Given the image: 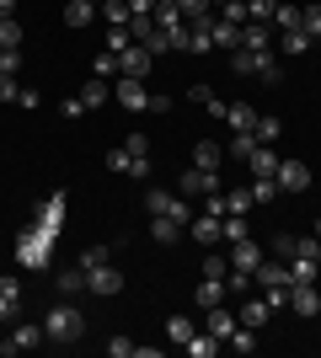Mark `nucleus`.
<instances>
[{"instance_id": "obj_1", "label": "nucleus", "mask_w": 321, "mask_h": 358, "mask_svg": "<svg viewBox=\"0 0 321 358\" xmlns=\"http://www.w3.org/2000/svg\"><path fill=\"white\" fill-rule=\"evenodd\" d=\"M54 241H59V236H48L43 224H27V230H16V246H11L16 268L43 273V268H48V257H54Z\"/></svg>"}, {"instance_id": "obj_2", "label": "nucleus", "mask_w": 321, "mask_h": 358, "mask_svg": "<svg viewBox=\"0 0 321 358\" xmlns=\"http://www.w3.org/2000/svg\"><path fill=\"white\" fill-rule=\"evenodd\" d=\"M43 337H48V343H76V337H80V310L59 299V305L43 315Z\"/></svg>"}, {"instance_id": "obj_3", "label": "nucleus", "mask_w": 321, "mask_h": 358, "mask_svg": "<svg viewBox=\"0 0 321 358\" xmlns=\"http://www.w3.org/2000/svg\"><path fill=\"white\" fill-rule=\"evenodd\" d=\"M145 203H150V214H166V220H177V224H193V198H183V193H161V187H150Z\"/></svg>"}, {"instance_id": "obj_4", "label": "nucleus", "mask_w": 321, "mask_h": 358, "mask_svg": "<svg viewBox=\"0 0 321 358\" xmlns=\"http://www.w3.org/2000/svg\"><path fill=\"white\" fill-rule=\"evenodd\" d=\"M113 96H118L123 113H150V96H155V91H145V80H129V75H118Z\"/></svg>"}, {"instance_id": "obj_5", "label": "nucleus", "mask_w": 321, "mask_h": 358, "mask_svg": "<svg viewBox=\"0 0 321 358\" xmlns=\"http://www.w3.org/2000/svg\"><path fill=\"white\" fill-rule=\"evenodd\" d=\"M273 182H278V193H306V187H311V166L290 155V161L273 166Z\"/></svg>"}, {"instance_id": "obj_6", "label": "nucleus", "mask_w": 321, "mask_h": 358, "mask_svg": "<svg viewBox=\"0 0 321 358\" xmlns=\"http://www.w3.org/2000/svg\"><path fill=\"white\" fill-rule=\"evenodd\" d=\"M43 343V327H27V321H11V331H6V343H0V353L16 358V353H27V348Z\"/></svg>"}, {"instance_id": "obj_7", "label": "nucleus", "mask_w": 321, "mask_h": 358, "mask_svg": "<svg viewBox=\"0 0 321 358\" xmlns=\"http://www.w3.org/2000/svg\"><path fill=\"white\" fill-rule=\"evenodd\" d=\"M64 209H70V198H64V193H48L43 203H38V214H32V224H43L48 236H59V230H64Z\"/></svg>"}, {"instance_id": "obj_8", "label": "nucleus", "mask_w": 321, "mask_h": 358, "mask_svg": "<svg viewBox=\"0 0 321 358\" xmlns=\"http://www.w3.org/2000/svg\"><path fill=\"white\" fill-rule=\"evenodd\" d=\"M177 193H183V198H209V193H220V177L204 171V166H193V171L177 177Z\"/></svg>"}, {"instance_id": "obj_9", "label": "nucleus", "mask_w": 321, "mask_h": 358, "mask_svg": "<svg viewBox=\"0 0 321 358\" xmlns=\"http://www.w3.org/2000/svg\"><path fill=\"white\" fill-rule=\"evenodd\" d=\"M150 64H155V54L145 43H129L118 54V75H129V80H145V75H150Z\"/></svg>"}, {"instance_id": "obj_10", "label": "nucleus", "mask_w": 321, "mask_h": 358, "mask_svg": "<svg viewBox=\"0 0 321 358\" xmlns=\"http://www.w3.org/2000/svg\"><path fill=\"white\" fill-rule=\"evenodd\" d=\"M11 321H22V278L6 273L0 278V327H11Z\"/></svg>"}, {"instance_id": "obj_11", "label": "nucleus", "mask_w": 321, "mask_h": 358, "mask_svg": "<svg viewBox=\"0 0 321 358\" xmlns=\"http://www.w3.org/2000/svg\"><path fill=\"white\" fill-rule=\"evenodd\" d=\"M123 289V273L113 268V262H102V268H92L86 273V294H102V299H113Z\"/></svg>"}, {"instance_id": "obj_12", "label": "nucleus", "mask_w": 321, "mask_h": 358, "mask_svg": "<svg viewBox=\"0 0 321 358\" xmlns=\"http://www.w3.org/2000/svg\"><path fill=\"white\" fill-rule=\"evenodd\" d=\"M257 262H262V246L252 236H246V241H230V273H246V278H252Z\"/></svg>"}, {"instance_id": "obj_13", "label": "nucleus", "mask_w": 321, "mask_h": 358, "mask_svg": "<svg viewBox=\"0 0 321 358\" xmlns=\"http://www.w3.org/2000/svg\"><path fill=\"white\" fill-rule=\"evenodd\" d=\"M252 284H257V289H290V262H278V257H262L257 273H252Z\"/></svg>"}, {"instance_id": "obj_14", "label": "nucleus", "mask_w": 321, "mask_h": 358, "mask_svg": "<svg viewBox=\"0 0 321 358\" xmlns=\"http://www.w3.org/2000/svg\"><path fill=\"white\" fill-rule=\"evenodd\" d=\"M241 327V315L230 310L225 299H220V305H209V310H204V331H214V337H230V331Z\"/></svg>"}, {"instance_id": "obj_15", "label": "nucleus", "mask_w": 321, "mask_h": 358, "mask_svg": "<svg viewBox=\"0 0 321 358\" xmlns=\"http://www.w3.org/2000/svg\"><path fill=\"white\" fill-rule=\"evenodd\" d=\"M290 310L306 315V321H311V315H321V289L316 284H290Z\"/></svg>"}, {"instance_id": "obj_16", "label": "nucleus", "mask_w": 321, "mask_h": 358, "mask_svg": "<svg viewBox=\"0 0 321 358\" xmlns=\"http://www.w3.org/2000/svg\"><path fill=\"white\" fill-rule=\"evenodd\" d=\"M123 150L134 155V177H150V171H155V166H150V134H145V129H134V134L123 139Z\"/></svg>"}, {"instance_id": "obj_17", "label": "nucleus", "mask_w": 321, "mask_h": 358, "mask_svg": "<svg viewBox=\"0 0 321 358\" xmlns=\"http://www.w3.org/2000/svg\"><path fill=\"white\" fill-rule=\"evenodd\" d=\"M220 224H225L220 214H193V224H187V236L199 241V246H220V241H225V236H220Z\"/></svg>"}, {"instance_id": "obj_18", "label": "nucleus", "mask_w": 321, "mask_h": 358, "mask_svg": "<svg viewBox=\"0 0 321 358\" xmlns=\"http://www.w3.org/2000/svg\"><path fill=\"white\" fill-rule=\"evenodd\" d=\"M107 102H113V80L92 75V80L80 86V107H86V113H97V107H107Z\"/></svg>"}, {"instance_id": "obj_19", "label": "nucleus", "mask_w": 321, "mask_h": 358, "mask_svg": "<svg viewBox=\"0 0 321 358\" xmlns=\"http://www.w3.org/2000/svg\"><path fill=\"white\" fill-rule=\"evenodd\" d=\"M257 118H262V113H257V107H246V102H230L225 107V123L236 129V134H257Z\"/></svg>"}, {"instance_id": "obj_20", "label": "nucleus", "mask_w": 321, "mask_h": 358, "mask_svg": "<svg viewBox=\"0 0 321 358\" xmlns=\"http://www.w3.org/2000/svg\"><path fill=\"white\" fill-rule=\"evenodd\" d=\"M220 348H225V337H214V331H193V337L183 343V353L187 358H214Z\"/></svg>"}, {"instance_id": "obj_21", "label": "nucleus", "mask_w": 321, "mask_h": 358, "mask_svg": "<svg viewBox=\"0 0 321 358\" xmlns=\"http://www.w3.org/2000/svg\"><path fill=\"white\" fill-rule=\"evenodd\" d=\"M273 166H278V150L273 145H257L252 155H246V177H273Z\"/></svg>"}, {"instance_id": "obj_22", "label": "nucleus", "mask_w": 321, "mask_h": 358, "mask_svg": "<svg viewBox=\"0 0 321 358\" xmlns=\"http://www.w3.org/2000/svg\"><path fill=\"white\" fill-rule=\"evenodd\" d=\"M236 315H241V327H257V331H262L268 321H273V305H268V299H246Z\"/></svg>"}, {"instance_id": "obj_23", "label": "nucleus", "mask_w": 321, "mask_h": 358, "mask_svg": "<svg viewBox=\"0 0 321 358\" xmlns=\"http://www.w3.org/2000/svg\"><path fill=\"white\" fill-rule=\"evenodd\" d=\"M150 236L161 241V246H177V241L187 236V224H177V220H166V214H155L150 220Z\"/></svg>"}, {"instance_id": "obj_24", "label": "nucleus", "mask_w": 321, "mask_h": 358, "mask_svg": "<svg viewBox=\"0 0 321 358\" xmlns=\"http://www.w3.org/2000/svg\"><path fill=\"white\" fill-rule=\"evenodd\" d=\"M252 54H257V70H252V75H262L268 86H278V80H284V64H278V54H273V48H252Z\"/></svg>"}, {"instance_id": "obj_25", "label": "nucleus", "mask_w": 321, "mask_h": 358, "mask_svg": "<svg viewBox=\"0 0 321 358\" xmlns=\"http://www.w3.org/2000/svg\"><path fill=\"white\" fill-rule=\"evenodd\" d=\"M209 38H214V48H241V27H236V22H225V16H214Z\"/></svg>"}, {"instance_id": "obj_26", "label": "nucleus", "mask_w": 321, "mask_h": 358, "mask_svg": "<svg viewBox=\"0 0 321 358\" xmlns=\"http://www.w3.org/2000/svg\"><path fill=\"white\" fill-rule=\"evenodd\" d=\"M316 278H321L316 257H290V284H316Z\"/></svg>"}, {"instance_id": "obj_27", "label": "nucleus", "mask_w": 321, "mask_h": 358, "mask_svg": "<svg viewBox=\"0 0 321 358\" xmlns=\"http://www.w3.org/2000/svg\"><path fill=\"white\" fill-rule=\"evenodd\" d=\"M220 161H225V150L214 145V139H199V145H193V166H204V171H220Z\"/></svg>"}, {"instance_id": "obj_28", "label": "nucleus", "mask_w": 321, "mask_h": 358, "mask_svg": "<svg viewBox=\"0 0 321 358\" xmlns=\"http://www.w3.org/2000/svg\"><path fill=\"white\" fill-rule=\"evenodd\" d=\"M97 16H102L107 27H129V16H134V11H129V0H102Z\"/></svg>"}, {"instance_id": "obj_29", "label": "nucleus", "mask_w": 321, "mask_h": 358, "mask_svg": "<svg viewBox=\"0 0 321 358\" xmlns=\"http://www.w3.org/2000/svg\"><path fill=\"white\" fill-rule=\"evenodd\" d=\"M241 48H273V32H268V22H246V27H241Z\"/></svg>"}, {"instance_id": "obj_30", "label": "nucleus", "mask_w": 321, "mask_h": 358, "mask_svg": "<svg viewBox=\"0 0 321 358\" xmlns=\"http://www.w3.org/2000/svg\"><path fill=\"white\" fill-rule=\"evenodd\" d=\"M92 16H97V6H92V0H70V6H64V27H86V22H92Z\"/></svg>"}, {"instance_id": "obj_31", "label": "nucleus", "mask_w": 321, "mask_h": 358, "mask_svg": "<svg viewBox=\"0 0 321 358\" xmlns=\"http://www.w3.org/2000/svg\"><path fill=\"white\" fill-rule=\"evenodd\" d=\"M273 48H284V54H306V48H316V38H311L306 27H294V32H284Z\"/></svg>"}, {"instance_id": "obj_32", "label": "nucleus", "mask_w": 321, "mask_h": 358, "mask_svg": "<svg viewBox=\"0 0 321 358\" xmlns=\"http://www.w3.org/2000/svg\"><path fill=\"white\" fill-rule=\"evenodd\" d=\"M193 331H199V327H193V315H171V321H166V343H177V348H183L187 337H193Z\"/></svg>"}, {"instance_id": "obj_33", "label": "nucleus", "mask_w": 321, "mask_h": 358, "mask_svg": "<svg viewBox=\"0 0 321 358\" xmlns=\"http://www.w3.org/2000/svg\"><path fill=\"white\" fill-rule=\"evenodd\" d=\"M273 22H278V32H294V27H300V6H294V0H278Z\"/></svg>"}, {"instance_id": "obj_34", "label": "nucleus", "mask_w": 321, "mask_h": 358, "mask_svg": "<svg viewBox=\"0 0 321 358\" xmlns=\"http://www.w3.org/2000/svg\"><path fill=\"white\" fill-rule=\"evenodd\" d=\"M225 348H236V353H257V327H236L225 337Z\"/></svg>"}, {"instance_id": "obj_35", "label": "nucleus", "mask_w": 321, "mask_h": 358, "mask_svg": "<svg viewBox=\"0 0 321 358\" xmlns=\"http://www.w3.org/2000/svg\"><path fill=\"white\" fill-rule=\"evenodd\" d=\"M59 294H86V268H80V262L59 273Z\"/></svg>"}, {"instance_id": "obj_36", "label": "nucleus", "mask_w": 321, "mask_h": 358, "mask_svg": "<svg viewBox=\"0 0 321 358\" xmlns=\"http://www.w3.org/2000/svg\"><path fill=\"white\" fill-rule=\"evenodd\" d=\"M155 32H161V27H155V16H129V38H134V43H150Z\"/></svg>"}, {"instance_id": "obj_37", "label": "nucleus", "mask_w": 321, "mask_h": 358, "mask_svg": "<svg viewBox=\"0 0 321 358\" xmlns=\"http://www.w3.org/2000/svg\"><path fill=\"white\" fill-rule=\"evenodd\" d=\"M220 299H225V278H204L199 284V305L209 310V305H220Z\"/></svg>"}, {"instance_id": "obj_38", "label": "nucleus", "mask_w": 321, "mask_h": 358, "mask_svg": "<svg viewBox=\"0 0 321 358\" xmlns=\"http://www.w3.org/2000/svg\"><path fill=\"white\" fill-rule=\"evenodd\" d=\"M107 171H123V177H134V155H129L123 145H113V150H107Z\"/></svg>"}, {"instance_id": "obj_39", "label": "nucleus", "mask_w": 321, "mask_h": 358, "mask_svg": "<svg viewBox=\"0 0 321 358\" xmlns=\"http://www.w3.org/2000/svg\"><path fill=\"white\" fill-rule=\"evenodd\" d=\"M0 48H22V22L16 16H0Z\"/></svg>"}, {"instance_id": "obj_40", "label": "nucleus", "mask_w": 321, "mask_h": 358, "mask_svg": "<svg viewBox=\"0 0 321 358\" xmlns=\"http://www.w3.org/2000/svg\"><path fill=\"white\" fill-rule=\"evenodd\" d=\"M278 134H284V123H278L273 113H262V118H257V145H273Z\"/></svg>"}, {"instance_id": "obj_41", "label": "nucleus", "mask_w": 321, "mask_h": 358, "mask_svg": "<svg viewBox=\"0 0 321 358\" xmlns=\"http://www.w3.org/2000/svg\"><path fill=\"white\" fill-rule=\"evenodd\" d=\"M278 198V182L273 177H252V203H273Z\"/></svg>"}, {"instance_id": "obj_42", "label": "nucleus", "mask_w": 321, "mask_h": 358, "mask_svg": "<svg viewBox=\"0 0 321 358\" xmlns=\"http://www.w3.org/2000/svg\"><path fill=\"white\" fill-rule=\"evenodd\" d=\"M252 209V187H230L225 193V214H246Z\"/></svg>"}, {"instance_id": "obj_43", "label": "nucleus", "mask_w": 321, "mask_h": 358, "mask_svg": "<svg viewBox=\"0 0 321 358\" xmlns=\"http://www.w3.org/2000/svg\"><path fill=\"white\" fill-rule=\"evenodd\" d=\"M220 236H225V241H246V214H225Z\"/></svg>"}, {"instance_id": "obj_44", "label": "nucleus", "mask_w": 321, "mask_h": 358, "mask_svg": "<svg viewBox=\"0 0 321 358\" xmlns=\"http://www.w3.org/2000/svg\"><path fill=\"white\" fill-rule=\"evenodd\" d=\"M278 0H246V22H273Z\"/></svg>"}, {"instance_id": "obj_45", "label": "nucleus", "mask_w": 321, "mask_h": 358, "mask_svg": "<svg viewBox=\"0 0 321 358\" xmlns=\"http://www.w3.org/2000/svg\"><path fill=\"white\" fill-rule=\"evenodd\" d=\"M300 27H306L311 38L321 43V6H300Z\"/></svg>"}, {"instance_id": "obj_46", "label": "nucleus", "mask_w": 321, "mask_h": 358, "mask_svg": "<svg viewBox=\"0 0 321 358\" xmlns=\"http://www.w3.org/2000/svg\"><path fill=\"white\" fill-rule=\"evenodd\" d=\"M230 273V257H209V246H204V278H225Z\"/></svg>"}, {"instance_id": "obj_47", "label": "nucleus", "mask_w": 321, "mask_h": 358, "mask_svg": "<svg viewBox=\"0 0 321 358\" xmlns=\"http://www.w3.org/2000/svg\"><path fill=\"white\" fill-rule=\"evenodd\" d=\"M102 262H113V252H107V246H86V252H80V268H86V273L102 268Z\"/></svg>"}, {"instance_id": "obj_48", "label": "nucleus", "mask_w": 321, "mask_h": 358, "mask_svg": "<svg viewBox=\"0 0 321 358\" xmlns=\"http://www.w3.org/2000/svg\"><path fill=\"white\" fill-rule=\"evenodd\" d=\"M290 257H316V262H321V241L316 236H294V252Z\"/></svg>"}, {"instance_id": "obj_49", "label": "nucleus", "mask_w": 321, "mask_h": 358, "mask_svg": "<svg viewBox=\"0 0 321 358\" xmlns=\"http://www.w3.org/2000/svg\"><path fill=\"white\" fill-rule=\"evenodd\" d=\"M252 150H257V134H236L230 139V155H236V161H246Z\"/></svg>"}, {"instance_id": "obj_50", "label": "nucleus", "mask_w": 321, "mask_h": 358, "mask_svg": "<svg viewBox=\"0 0 321 358\" xmlns=\"http://www.w3.org/2000/svg\"><path fill=\"white\" fill-rule=\"evenodd\" d=\"M177 11H183L187 22H199V16H209V0H177Z\"/></svg>"}, {"instance_id": "obj_51", "label": "nucleus", "mask_w": 321, "mask_h": 358, "mask_svg": "<svg viewBox=\"0 0 321 358\" xmlns=\"http://www.w3.org/2000/svg\"><path fill=\"white\" fill-rule=\"evenodd\" d=\"M129 43H134V38H129V27H113V32H107V54H123Z\"/></svg>"}, {"instance_id": "obj_52", "label": "nucleus", "mask_w": 321, "mask_h": 358, "mask_svg": "<svg viewBox=\"0 0 321 358\" xmlns=\"http://www.w3.org/2000/svg\"><path fill=\"white\" fill-rule=\"evenodd\" d=\"M22 70V48H0V75H16Z\"/></svg>"}, {"instance_id": "obj_53", "label": "nucleus", "mask_w": 321, "mask_h": 358, "mask_svg": "<svg viewBox=\"0 0 321 358\" xmlns=\"http://www.w3.org/2000/svg\"><path fill=\"white\" fill-rule=\"evenodd\" d=\"M220 16H225V22H236V27H246V0H230V6H220Z\"/></svg>"}, {"instance_id": "obj_54", "label": "nucleus", "mask_w": 321, "mask_h": 358, "mask_svg": "<svg viewBox=\"0 0 321 358\" xmlns=\"http://www.w3.org/2000/svg\"><path fill=\"white\" fill-rule=\"evenodd\" d=\"M97 75L113 80V75H118V54H107V48H102V54H97Z\"/></svg>"}, {"instance_id": "obj_55", "label": "nucleus", "mask_w": 321, "mask_h": 358, "mask_svg": "<svg viewBox=\"0 0 321 358\" xmlns=\"http://www.w3.org/2000/svg\"><path fill=\"white\" fill-rule=\"evenodd\" d=\"M22 96V80L16 75H0V102H16Z\"/></svg>"}, {"instance_id": "obj_56", "label": "nucleus", "mask_w": 321, "mask_h": 358, "mask_svg": "<svg viewBox=\"0 0 321 358\" xmlns=\"http://www.w3.org/2000/svg\"><path fill=\"white\" fill-rule=\"evenodd\" d=\"M262 299L273 305V315H278V310H290V289H262Z\"/></svg>"}, {"instance_id": "obj_57", "label": "nucleus", "mask_w": 321, "mask_h": 358, "mask_svg": "<svg viewBox=\"0 0 321 358\" xmlns=\"http://www.w3.org/2000/svg\"><path fill=\"white\" fill-rule=\"evenodd\" d=\"M107 353H113V358H134V343H129V337H113V343H107Z\"/></svg>"}, {"instance_id": "obj_58", "label": "nucleus", "mask_w": 321, "mask_h": 358, "mask_svg": "<svg viewBox=\"0 0 321 358\" xmlns=\"http://www.w3.org/2000/svg\"><path fill=\"white\" fill-rule=\"evenodd\" d=\"M38 102H43V96H38V91H32V86H22V96H16V107H27V113H32V107H38Z\"/></svg>"}, {"instance_id": "obj_59", "label": "nucleus", "mask_w": 321, "mask_h": 358, "mask_svg": "<svg viewBox=\"0 0 321 358\" xmlns=\"http://www.w3.org/2000/svg\"><path fill=\"white\" fill-rule=\"evenodd\" d=\"M129 11H134V16H150V11H155V0H129Z\"/></svg>"}, {"instance_id": "obj_60", "label": "nucleus", "mask_w": 321, "mask_h": 358, "mask_svg": "<svg viewBox=\"0 0 321 358\" xmlns=\"http://www.w3.org/2000/svg\"><path fill=\"white\" fill-rule=\"evenodd\" d=\"M16 6H22V0H0V16H16Z\"/></svg>"}, {"instance_id": "obj_61", "label": "nucleus", "mask_w": 321, "mask_h": 358, "mask_svg": "<svg viewBox=\"0 0 321 358\" xmlns=\"http://www.w3.org/2000/svg\"><path fill=\"white\" fill-rule=\"evenodd\" d=\"M311 236H316V241H321V214H316V230H311Z\"/></svg>"}, {"instance_id": "obj_62", "label": "nucleus", "mask_w": 321, "mask_h": 358, "mask_svg": "<svg viewBox=\"0 0 321 358\" xmlns=\"http://www.w3.org/2000/svg\"><path fill=\"white\" fill-rule=\"evenodd\" d=\"M209 6H230V0H209Z\"/></svg>"}, {"instance_id": "obj_63", "label": "nucleus", "mask_w": 321, "mask_h": 358, "mask_svg": "<svg viewBox=\"0 0 321 358\" xmlns=\"http://www.w3.org/2000/svg\"><path fill=\"white\" fill-rule=\"evenodd\" d=\"M92 6H102V0H92Z\"/></svg>"}]
</instances>
